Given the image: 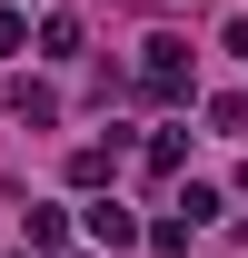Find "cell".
Instances as JSON below:
<instances>
[{
    "label": "cell",
    "instance_id": "cell-1",
    "mask_svg": "<svg viewBox=\"0 0 248 258\" xmlns=\"http://www.w3.org/2000/svg\"><path fill=\"white\" fill-rule=\"evenodd\" d=\"M139 90H149V99H189V50H179V40H149V60H139Z\"/></svg>",
    "mask_w": 248,
    "mask_h": 258
},
{
    "label": "cell",
    "instance_id": "cell-2",
    "mask_svg": "<svg viewBox=\"0 0 248 258\" xmlns=\"http://www.w3.org/2000/svg\"><path fill=\"white\" fill-rule=\"evenodd\" d=\"M119 179V139H90V149H70V189H109Z\"/></svg>",
    "mask_w": 248,
    "mask_h": 258
},
{
    "label": "cell",
    "instance_id": "cell-3",
    "mask_svg": "<svg viewBox=\"0 0 248 258\" xmlns=\"http://www.w3.org/2000/svg\"><path fill=\"white\" fill-rule=\"evenodd\" d=\"M10 109H20V119H30V129H50V119H60V90L20 70V80H10Z\"/></svg>",
    "mask_w": 248,
    "mask_h": 258
},
{
    "label": "cell",
    "instance_id": "cell-4",
    "mask_svg": "<svg viewBox=\"0 0 248 258\" xmlns=\"http://www.w3.org/2000/svg\"><path fill=\"white\" fill-rule=\"evenodd\" d=\"M90 238H99V248H129V238H149V228L129 219L119 199H99V209H90Z\"/></svg>",
    "mask_w": 248,
    "mask_h": 258
},
{
    "label": "cell",
    "instance_id": "cell-5",
    "mask_svg": "<svg viewBox=\"0 0 248 258\" xmlns=\"http://www.w3.org/2000/svg\"><path fill=\"white\" fill-rule=\"evenodd\" d=\"M40 60H80V20H70V10L40 20Z\"/></svg>",
    "mask_w": 248,
    "mask_h": 258
},
{
    "label": "cell",
    "instance_id": "cell-6",
    "mask_svg": "<svg viewBox=\"0 0 248 258\" xmlns=\"http://www.w3.org/2000/svg\"><path fill=\"white\" fill-rule=\"evenodd\" d=\"M189 238H199V219H179V209H169V219H149V248H159V258H179Z\"/></svg>",
    "mask_w": 248,
    "mask_h": 258
},
{
    "label": "cell",
    "instance_id": "cell-7",
    "mask_svg": "<svg viewBox=\"0 0 248 258\" xmlns=\"http://www.w3.org/2000/svg\"><path fill=\"white\" fill-rule=\"evenodd\" d=\"M20 228H30V248H60V238H70L60 209H20Z\"/></svg>",
    "mask_w": 248,
    "mask_h": 258
},
{
    "label": "cell",
    "instance_id": "cell-8",
    "mask_svg": "<svg viewBox=\"0 0 248 258\" xmlns=\"http://www.w3.org/2000/svg\"><path fill=\"white\" fill-rule=\"evenodd\" d=\"M179 159H189V139H179V129H159V139H149V179H169Z\"/></svg>",
    "mask_w": 248,
    "mask_h": 258
},
{
    "label": "cell",
    "instance_id": "cell-9",
    "mask_svg": "<svg viewBox=\"0 0 248 258\" xmlns=\"http://www.w3.org/2000/svg\"><path fill=\"white\" fill-rule=\"evenodd\" d=\"M209 129L218 139H248V99H209Z\"/></svg>",
    "mask_w": 248,
    "mask_h": 258
},
{
    "label": "cell",
    "instance_id": "cell-10",
    "mask_svg": "<svg viewBox=\"0 0 248 258\" xmlns=\"http://www.w3.org/2000/svg\"><path fill=\"white\" fill-rule=\"evenodd\" d=\"M10 50H30V20H20V10H0V60H10Z\"/></svg>",
    "mask_w": 248,
    "mask_h": 258
}]
</instances>
